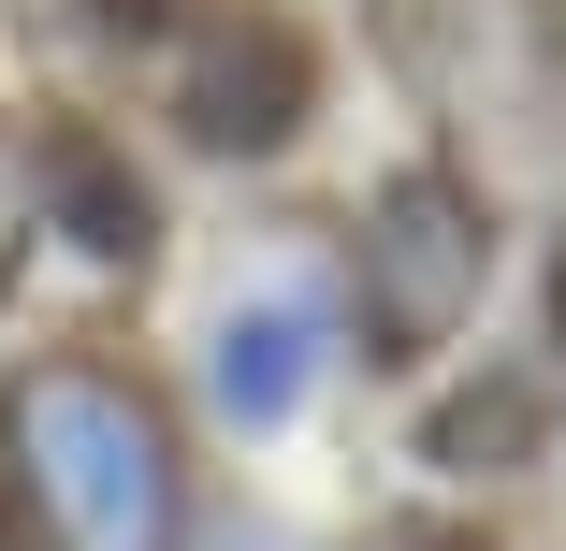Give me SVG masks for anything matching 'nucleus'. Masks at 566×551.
<instances>
[{
    "mask_svg": "<svg viewBox=\"0 0 566 551\" xmlns=\"http://www.w3.org/2000/svg\"><path fill=\"white\" fill-rule=\"evenodd\" d=\"M15 174H30V233H44V247H73L87 276H146V247H160V218H146L132 160L102 146L87 117H44V131L15 146Z\"/></svg>",
    "mask_w": 566,
    "mask_h": 551,
    "instance_id": "39448f33",
    "label": "nucleus"
},
{
    "mask_svg": "<svg viewBox=\"0 0 566 551\" xmlns=\"http://www.w3.org/2000/svg\"><path fill=\"white\" fill-rule=\"evenodd\" d=\"M392 551H494V537H480V522H407Z\"/></svg>",
    "mask_w": 566,
    "mask_h": 551,
    "instance_id": "6e6552de",
    "label": "nucleus"
},
{
    "mask_svg": "<svg viewBox=\"0 0 566 551\" xmlns=\"http://www.w3.org/2000/svg\"><path fill=\"white\" fill-rule=\"evenodd\" d=\"M102 15H117V30H160V15H189V0H102Z\"/></svg>",
    "mask_w": 566,
    "mask_h": 551,
    "instance_id": "1a4fd4ad",
    "label": "nucleus"
},
{
    "mask_svg": "<svg viewBox=\"0 0 566 551\" xmlns=\"http://www.w3.org/2000/svg\"><path fill=\"white\" fill-rule=\"evenodd\" d=\"M552 349H566V233H552Z\"/></svg>",
    "mask_w": 566,
    "mask_h": 551,
    "instance_id": "9d476101",
    "label": "nucleus"
},
{
    "mask_svg": "<svg viewBox=\"0 0 566 551\" xmlns=\"http://www.w3.org/2000/svg\"><path fill=\"white\" fill-rule=\"evenodd\" d=\"M523 406H537V378H480V392H450V406H436L421 451H450V465H523V451H537Z\"/></svg>",
    "mask_w": 566,
    "mask_h": 551,
    "instance_id": "423d86ee",
    "label": "nucleus"
},
{
    "mask_svg": "<svg viewBox=\"0 0 566 551\" xmlns=\"http://www.w3.org/2000/svg\"><path fill=\"white\" fill-rule=\"evenodd\" d=\"M0 479H15L30 551H175L189 537L175 421L102 349H44L0 378Z\"/></svg>",
    "mask_w": 566,
    "mask_h": 551,
    "instance_id": "f257e3e1",
    "label": "nucleus"
},
{
    "mask_svg": "<svg viewBox=\"0 0 566 551\" xmlns=\"http://www.w3.org/2000/svg\"><path fill=\"white\" fill-rule=\"evenodd\" d=\"M334 262H349V319H364L378 349H436L450 319L480 305V276H494V218H480L465 174L436 160V174H392Z\"/></svg>",
    "mask_w": 566,
    "mask_h": 551,
    "instance_id": "7ed1b4c3",
    "label": "nucleus"
},
{
    "mask_svg": "<svg viewBox=\"0 0 566 551\" xmlns=\"http://www.w3.org/2000/svg\"><path fill=\"white\" fill-rule=\"evenodd\" d=\"M175 551H305V537H291V522H189Z\"/></svg>",
    "mask_w": 566,
    "mask_h": 551,
    "instance_id": "0eeeda50",
    "label": "nucleus"
},
{
    "mask_svg": "<svg viewBox=\"0 0 566 551\" xmlns=\"http://www.w3.org/2000/svg\"><path fill=\"white\" fill-rule=\"evenodd\" d=\"M364 319H349V262L319 233H248L233 276H218L203 335H189V392L218 435H291L334 378H349Z\"/></svg>",
    "mask_w": 566,
    "mask_h": 551,
    "instance_id": "f03ea898",
    "label": "nucleus"
},
{
    "mask_svg": "<svg viewBox=\"0 0 566 551\" xmlns=\"http://www.w3.org/2000/svg\"><path fill=\"white\" fill-rule=\"evenodd\" d=\"M319 117V44L305 15H276V0H189V44H175V131L203 160H276L305 146Z\"/></svg>",
    "mask_w": 566,
    "mask_h": 551,
    "instance_id": "20e7f679",
    "label": "nucleus"
}]
</instances>
